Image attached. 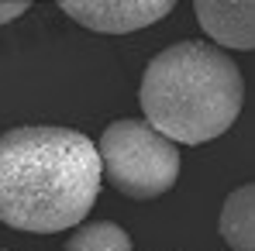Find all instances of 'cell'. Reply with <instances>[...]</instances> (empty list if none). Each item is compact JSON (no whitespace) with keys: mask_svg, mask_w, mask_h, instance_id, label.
<instances>
[{"mask_svg":"<svg viewBox=\"0 0 255 251\" xmlns=\"http://www.w3.org/2000/svg\"><path fill=\"white\" fill-rule=\"evenodd\" d=\"M100 152L83 131L28 124L0 134V220L14 231L59 234L100 196Z\"/></svg>","mask_w":255,"mask_h":251,"instance_id":"obj_1","label":"cell"},{"mask_svg":"<svg viewBox=\"0 0 255 251\" xmlns=\"http://www.w3.org/2000/svg\"><path fill=\"white\" fill-rule=\"evenodd\" d=\"M138 103L162 138L176 145H204L238 121L245 76L224 48L186 38L162 48L145 66Z\"/></svg>","mask_w":255,"mask_h":251,"instance_id":"obj_2","label":"cell"},{"mask_svg":"<svg viewBox=\"0 0 255 251\" xmlns=\"http://www.w3.org/2000/svg\"><path fill=\"white\" fill-rule=\"evenodd\" d=\"M100 162L107 182L128 200L166 196L179 179V148L162 138L148 121H114L100 134Z\"/></svg>","mask_w":255,"mask_h":251,"instance_id":"obj_3","label":"cell"},{"mask_svg":"<svg viewBox=\"0 0 255 251\" xmlns=\"http://www.w3.org/2000/svg\"><path fill=\"white\" fill-rule=\"evenodd\" d=\"M59 7L80 28L100 35H128L162 21L172 10V0H62Z\"/></svg>","mask_w":255,"mask_h":251,"instance_id":"obj_4","label":"cell"},{"mask_svg":"<svg viewBox=\"0 0 255 251\" xmlns=\"http://www.w3.org/2000/svg\"><path fill=\"white\" fill-rule=\"evenodd\" d=\"M193 10L200 28L221 48H255V0H197Z\"/></svg>","mask_w":255,"mask_h":251,"instance_id":"obj_5","label":"cell"},{"mask_svg":"<svg viewBox=\"0 0 255 251\" xmlns=\"http://www.w3.org/2000/svg\"><path fill=\"white\" fill-rule=\"evenodd\" d=\"M221 238L235 251H255V182L228 193L221 207Z\"/></svg>","mask_w":255,"mask_h":251,"instance_id":"obj_6","label":"cell"},{"mask_svg":"<svg viewBox=\"0 0 255 251\" xmlns=\"http://www.w3.org/2000/svg\"><path fill=\"white\" fill-rule=\"evenodd\" d=\"M62 251H131V238L114 220H93L76 227Z\"/></svg>","mask_w":255,"mask_h":251,"instance_id":"obj_7","label":"cell"},{"mask_svg":"<svg viewBox=\"0 0 255 251\" xmlns=\"http://www.w3.org/2000/svg\"><path fill=\"white\" fill-rule=\"evenodd\" d=\"M24 10H28V0H0V24L17 21Z\"/></svg>","mask_w":255,"mask_h":251,"instance_id":"obj_8","label":"cell"}]
</instances>
